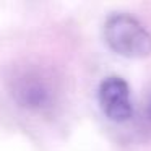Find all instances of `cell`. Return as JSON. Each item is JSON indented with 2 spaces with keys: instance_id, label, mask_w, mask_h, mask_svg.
Returning a JSON list of instances; mask_svg holds the SVG:
<instances>
[{
  "instance_id": "3",
  "label": "cell",
  "mask_w": 151,
  "mask_h": 151,
  "mask_svg": "<svg viewBox=\"0 0 151 151\" xmlns=\"http://www.w3.org/2000/svg\"><path fill=\"white\" fill-rule=\"evenodd\" d=\"M98 102L102 114L114 124H125L133 117L132 91L122 76L111 75L99 83Z\"/></svg>"
},
{
  "instance_id": "2",
  "label": "cell",
  "mask_w": 151,
  "mask_h": 151,
  "mask_svg": "<svg viewBox=\"0 0 151 151\" xmlns=\"http://www.w3.org/2000/svg\"><path fill=\"white\" fill-rule=\"evenodd\" d=\"M10 93L15 102L26 111L44 112L55 102V88L50 78L33 67L21 68L12 76Z\"/></svg>"
},
{
  "instance_id": "4",
  "label": "cell",
  "mask_w": 151,
  "mask_h": 151,
  "mask_svg": "<svg viewBox=\"0 0 151 151\" xmlns=\"http://www.w3.org/2000/svg\"><path fill=\"white\" fill-rule=\"evenodd\" d=\"M143 114H145V120L148 122V125L151 127V94L148 96V99L145 101V109H143Z\"/></svg>"
},
{
  "instance_id": "1",
  "label": "cell",
  "mask_w": 151,
  "mask_h": 151,
  "mask_svg": "<svg viewBox=\"0 0 151 151\" xmlns=\"http://www.w3.org/2000/svg\"><path fill=\"white\" fill-rule=\"evenodd\" d=\"M104 41L111 50L127 59L151 55V33L127 13H114L106 20Z\"/></svg>"
}]
</instances>
